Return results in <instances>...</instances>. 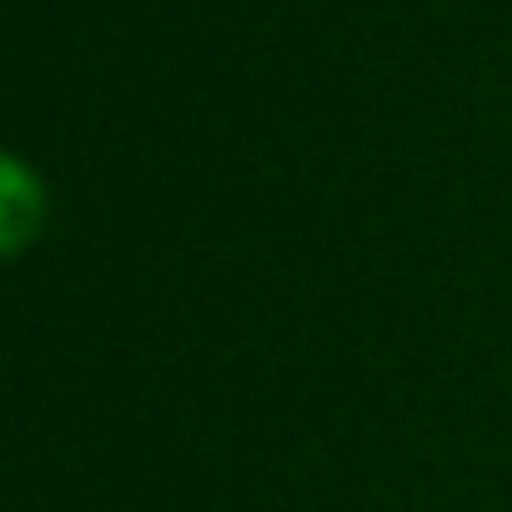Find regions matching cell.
I'll list each match as a JSON object with an SVG mask.
<instances>
[{
  "mask_svg": "<svg viewBox=\"0 0 512 512\" xmlns=\"http://www.w3.org/2000/svg\"><path fill=\"white\" fill-rule=\"evenodd\" d=\"M11 186H6V251H21L26 231L41 221V201H31V186H26V171L11 161L6 166Z\"/></svg>",
  "mask_w": 512,
  "mask_h": 512,
  "instance_id": "obj_1",
  "label": "cell"
}]
</instances>
